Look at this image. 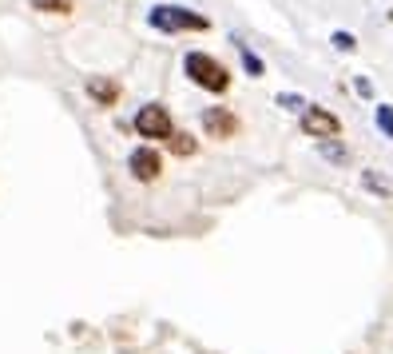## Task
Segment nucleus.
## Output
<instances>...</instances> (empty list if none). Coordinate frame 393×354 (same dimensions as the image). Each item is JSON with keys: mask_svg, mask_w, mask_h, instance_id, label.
Returning <instances> with one entry per match:
<instances>
[{"mask_svg": "<svg viewBox=\"0 0 393 354\" xmlns=\"http://www.w3.org/2000/svg\"><path fill=\"white\" fill-rule=\"evenodd\" d=\"M183 72H187V80L191 84H199L203 92H215V96H222V92L231 88V76H234L227 64H219L211 52H203V48H195V52L183 56Z\"/></svg>", "mask_w": 393, "mask_h": 354, "instance_id": "1", "label": "nucleus"}, {"mask_svg": "<svg viewBox=\"0 0 393 354\" xmlns=\"http://www.w3.org/2000/svg\"><path fill=\"white\" fill-rule=\"evenodd\" d=\"M147 24H152L155 32L179 36V32H207V28H211V16L183 9V4H155V9L147 12Z\"/></svg>", "mask_w": 393, "mask_h": 354, "instance_id": "2", "label": "nucleus"}, {"mask_svg": "<svg viewBox=\"0 0 393 354\" xmlns=\"http://www.w3.org/2000/svg\"><path fill=\"white\" fill-rule=\"evenodd\" d=\"M135 132H139V140H171L175 135V123H171V111L163 108V104H143L139 111H135Z\"/></svg>", "mask_w": 393, "mask_h": 354, "instance_id": "3", "label": "nucleus"}, {"mask_svg": "<svg viewBox=\"0 0 393 354\" xmlns=\"http://www.w3.org/2000/svg\"><path fill=\"white\" fill-rule=\"evenodd\" d=\"M302 132L310 135V140H318V143H326V140H338L342 135V120L334 116L330 108H318V104H310V108L302 111Z\"/></svg>", "mask_w": 393, "mask_h": 354, "instance_id": "4", "label": "nucleus"}, {"mask_svg": "<svg viewBox=\"0 0 393 354\" xmlns=\"http://www.w3.org/2000/svg\"><path fill=\"white\" fill-rule=\"evenodd\" d=\"M203 132L211 135V140H234V132H239V116H234V108H222V104L203 108Z\"/></svg>", "mask_w": 393, "mask_h": 354, "instance_id": "5", "label": "nucleus"}, {"mask_svg": "<svg viewBox=\"0 0 393 354\" xmlns=\"http://www.w3.org/2000/svg\"><path fill=\"white\" fill-rule=\"evenodd\" d=\"M127 172L139 183H155L163 175V155L155 152V148H135V152L127 155Z\"/></svg>", "mask_w": 393, "mask_h": 354, "instance_id": "6", "label": "nucleus"}, {"mask_svg": "<svg viewBox=\"0 0 393 354\" xmlns=\"http://www.w3.org/2000/svg\"><path fill=\"white\" fill-rule=\"evenodd\" d=\"M120 92H123L120 80H103V76H91V80H88V96L100 104V108H115Z\"/></svg>", "mask_w": 393, "mask_h": 354, "instance_id": "7", "label": "nucleus"}, {"mask_svg": "<svg viewBox=\"0 0 393 354\" xmlns=\"http://www.w3.org/2000/svg\"><path fill=\"white\" fill-rule=\"evenodd\" d=\"M234 48H239V56H242V72H246V76H254V80H258V76H266V64H262L258 56L251 52V44L234 40Z\"/></svg>", "mask_w": 393, "mask_h": 354, "instance_id": "8", "label": "nucleus"}, {"mask_svg": "<svg viewBox=\"0 0 393 354\" xmlns=\"http://www.w3.org/2000/svg\"><path fill=\"white\" fill-rule=\"evenodd\" d=\"M362 187H370V192L382 195V199H393V187H389V183H385L377 172H373V167H365V172H362Z\"/></svg>", "mask_w": 393, "mask_h": 354, "instance_id": "9", "label": "nucleus"}, {"mask_svg": "<svg viewBox=\"0 0 393 354\" xmlns=\"http://www.w3.org/2000/svg\"><path fill=\"white\" fill-rule=\"evenodd\" d=\"M36 12H52V16H68L72 12V0H28Z\"/></svg>", "mask_w": 393, "mask_h": 354, "instance_id": "10", "label": "nucleus"}, {"mask_svg": "<svg viewBox=\"0 0 393 354\" xmlns=\"http://www.w3.org/2000/svg\"><path fill=\"white\" fill-rule=\"evenodd\" d=\"M167 148H171L175 155H195V148H199V143H195V135H187V132H175L171 140H167Z\"/></svg>", "mask_w": 393, "mask_h": 354, "instance_id": "11", "label": "nucleus"}, {"mask_svg": "<svg viewBox=\"0 0 393 354\" xmlns=\"http://www.w3.org/2000/svg\"><path fill=\"white\" fill-rule=\"evenodd\" d=\"M373 120H377V128L393 140V108L389 104H377V108H373Z\"/></svg>", "mask_w": 393, "mask_h": 354, "instance_id": "12", "label": "nucleus"}, {"mask_svg": "<svg viewBox=\"0 0 393 354\" xmlns=\"http://www.w3.org/2000/svg\"><path fill=\"white\" fill-rule=\"evenodd\" d=\"M274 104H283L286 111H298V108L306 111V108H310V104H306L302 96H298V92H278V96H274Z\"/></svg>", "mask_w": 393, "mask_h": 354, "instance_id": "13", "label": "nucleus"}, {"mask_svg": "<svg viewBox=\"0 0 393 354\" xmlns=\"http://www.w3.org/2000/svg\"><path fill=\"white\" fill-rule=\"evenodd\" d=\"M318 152L326 155V160H334V163H346V148L338 140H326V143H318Z\"/></svg>", "mask_w": 393, "mask_h": 354, "instance_id": "14", "label": "nucleus"}, {"mask_svg": "<svg viewBox=\"0 0 393 354\" xmlns=\"http://www.w3.org/2000/svg\"><path fill=\"white\" fill-rule=\"evenodd\" d=\"M334 44H338L342 52H353V48H358V40H353L350 32H334Z\"/></svg>", "mask_w": 393, "mask_h": 354, "instance_id": "15", "label": "nucleus"}, {"mask_svg": "<svg viewBox=\"0 0 393 354\" xmlns=\"http://www.w3.org/2000/svg\"><path fill=\"white\" fill-rule=\"evenodd\" d=\"M353 88L362 92V96H373V84H370V80H365V76H358V80H353Z\"/></svg>", "mask_w": 393, "mask_h": 354, "instance_id": "16", "label": "nucleus"}]
</instances>
